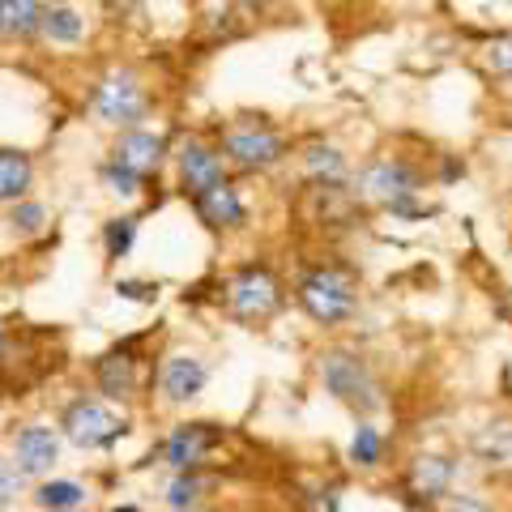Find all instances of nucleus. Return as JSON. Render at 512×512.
<instances>
[{"instance_id": "f257e3e1", "label": "nucleus", "mask_w": 512, "mask_h": 512, "mask_svg": "<svg viewBox=\"0 0 512 512\" xmlns=\"http://www.w3.org/2000/svg\"><path fill=\"white\" fill-rule=\"evenodd\" d=\"M320 380H325V393L333 402H342L355 419H372V414L389 406L376 367L367 363L359 350H346V346L325 350V355H320Z\"/></svg>"}, {"instance_id": "f03ea898", "label": "nucleus", "mask_w": 512, "mask_h": 512, "mask_svg": "<svg viewBox=\"0 0 512 512\" xmlns=\"http://www.w3.org/2000/svg\"><path fill=\"white\" fill-rule=\"evenodd\" d=\"M299 303L316 325H325V329L346 325V320H355V312H359V282L342 265L308 269V274L299 278Z\"/></svg>"}, {"instance_id": "7ed1b4c3", "label": "nucleus", "mask_w": 512, "mask_h": 512, "mask_svg": "<svg viewBox=\"0 0 512 512\" xmlns=\"http://www.w3.org/2000/svg\"><path fill=\"white\" fill-rule=\"evenodd\" d=\"M423 188H427L423 171L397 154H380L355 175V197L367 205H380V210H397L402 201L423 197Z\"/></svg>"}, {"instance_id": "20e7f679", "label": "nucleus", "mask_w": 512, "mask_h": 512, "mask_svg": "<svg viewBox=\"0 0 512 512\" xmlns=\"http://www.w3.org/2000/svg\"><path fill=\"white\" fill-rule=\"evenodd\" d=\"M457 487H461V457L440 453V448H427V453L410 457V466H406V495L419 508L436 512L440 500H448Z\"/></svg>"}, {"instance_id": "39448f33", "label": "nucleus", "mask_w": 512, "mask_h": 512, "mask_svg": "<svg viewBox=\"0 0 512 512\" xmlns=\"http://www.w3.org/2000/svg\"><path fill=\"white\" fill-rule=\"evenodd\" d=\"M222 150H227V158H235L239 167H274L278 158L286 154V141L269 124L244 120V124H231L227 128V137H222Z\"/></svg>"}, {"instance_id": "423d86ee", "label": "nucleus", "mask_w": 512, "mask_h": 512, "mask_svg": "<svg viewBox=\"0 0 512 512\" xmlns=\"http://www.w3.org/2000/svg\"><path fill=\"white\" fill-rule=\"evenodd\" d=\"M227 299H231V312H235V316H244V320H265V316L278 312L282 286H278V278L269 274V269H244V274L231 282Z\"/></svg>"}, {"instance_id": "0eeeda50", "label": "nucleus", "mask_w": 512, "mask_h": 512, "mask_svg": "<svg viewBox=\"0 0 512 512\" xmlns=\"http://www.w3.org/2000/svg\"><path fill=\"white\" fill-rule=\"evenodd\" d=\"M64 436H69L77 448H103L116 436H124V423L111 410H103L99 402H77L69 414H64Z\"/></svg>"}, {"instance_id": "6e6552de", "label": "nucleus", "mask_w": 512, "mask_h": 512, "mask_svg": "<svg viewBox=\"0 0 512 512\" xmlns=\"http://www.w3.org/2000/svg\"><path fill=\"white\" fill-rule=\"evenodd\" d=\"M94 107H99V116L111 124H133V120H141V111H146V90L137 86L133 73H111L99 86V94H94Z\"/></svg>"}, {"instance_id": "1a4fd4ad", "label": "nucleus", "mask_w": 512, "mask_h": 512, "mask_svg": "<svg viewBox=\"0 0 512 512\" xmlns=\"http://www.w3.org/2000/svg\"><path fill=\"white\" fill-rule=\"evenodd\" d=\"M470 461L483 466L487 474H512V419L500 414L470 436Z\"/></svg>"}, {"instance_id": "9d476101", "label": "nucleus", "mask_w": 512, "mask_h": 512, "mask_svg": "<svg viewBox=\"0 0 512 512\" xmlns=\"http://www.w3.org/2000/svg\"><path fill=\"white\" fill-rule=\"evenodd\" d=\"M180 175H184V184L201 197L205 188L222 184V158L210 146H201V141H188V146L180 150Z\"/></svg>"}, {"instance_id": "9b49d317", "label": "nucleus", "mask_w": 512, "mask_h": 512, "mask_svg": "<svg viewBox=\"0 0 512 512\" xmlns=\"http://www.w3.org/2000/svg\"><path fill=\"white\" fill-rule=\"evenodd\" d=\"M56 453H60V440L56 431L47 427H26L18 436V470L22 474H43L56 466Z\"/></svg>"}, {"instance_id": "f8f14e48", "label": "nucleus", "mask_w": 512, "mask_h": 512, "mask_svg": "<svg viewBox=\"0 0 512 512\" xmlns=\"http://www.w3.org/2000/svg\"><path fill=\"white\" fill-rule=\"evenodd\" d=\"M303 171H308L312 184H346L350 158L338 146H329V141H316V146L303 150Z\"/></svg>"}, {"instance_id": "ddd939ff", "label": "nucleus", "mask_w": 512, "mask_h": 512, "mask_svg": "<svg viewBox=\"0 0 512 512\" xmlns=\"http://www.w3.org/2000/svg\"><path fill=\"white\" fill-rule=\"evenodd\" d=\"M210 440H214V431L205 427V423L175 427V431H171V440H167V461H171L175 470H192V466H197V461L205 457Z\"/></svg>"}, {"instance_id": "4468645a", "label": "nucleus", "mask_w": 512, "mask_h": 512, "mask_svg": "<svg viewBox=\"0 0 512 512\" xmlns=\"http://www.w3.org/2000/svg\"><path fill=\"white\" fill-rule=\"evenodd\" d=\"M197 210L205 222H214V227H239L248 214H244V201L235 197V188L222 180L218 188H205L201 197H197Z\"/></svg>"}, {"instance_id": "2eb2a0df", "label": "nucleus", "mask_w": 512, "mask_h": 512, "mask_svg": "<svg viewBox=\"0 0 512 512\" xmlns=\"http://www.w3.org/2000/svg\"><path fill=\"white\" fill-rule=\"evenodd\" d=\"M201 384H205V367L197 359H188V355L167 359V367H163V393L171 397V402H188V397H197Z\"/></svg>"}, {"instance_id": "dca6fc26", "label": "nucleus", "mask_w": 512, "mask_h": 512, "mask_svg": "<svg viewBox=\"0 0 512 512\" xmlns=\"http://www.w3.org/2000/svg\"><path fill=\"white\" fill-rule=\"evenodd\" d=\"M478 60H483V73L495 82V90L512 94V30H500V35H491V39L483 43V52H478Z\"/></svg>"}, {"instance_id": "f3484780", "label": "nucleus", "mask_w": 512, "mask_h": 512, "mask_svg": "<svg viewBox=\"0 0 512 512\" xmlns=\"http://www.w3.org/2000/svg\"><path fill=\"white\" fill-rule=\"evenodd\" d=\"M116 163L128 167V171H137V175H150L158 163H163V141H158L154 133H128L120 141Z\"/></svg>"}, {"instance_id": "a211bd4d", "label": "nucleus", "mask_w": 512, "mask_h": 512, "mask_svg": "<svg viewBox=\"0 0 512 512\" xmlns=\"http://www.w3.org/2000/svg\"><path fill=\"white\" fill-rule=\"evenodd\" d=\"M350 461H355L359 470L384 466V431H380L372 419H359L355 436H350Z\"/></svg>"}, {"instance_id": "6ab92c4d", "label": "nucleus", "mask_w": 512, "mask_h": 512, "mask_svg": "<svg viewBox=\"0 0 512 512\" xmlns=\"http://www.w3.org/2000/svg\"><path fill=\"white\" fill-rule=\"evenodd\" d=\"M47 13L35 5V0H0V30L5 35H30V30L43 26Z\"/></svg>"}, {"instance_id": "aec40b11", "label": "nucleus", "mask_w": 512, "mask_h": 512, "mask_svg": "<svg viewBox=\"0 0 512 512\" xmlns=\"http://www.w3.org/2000/svg\"><path fill=\"white\" fill-rule=\"evenodd\" d=\"M30 184V158L18 150H0V201L22 197Z\"/></svg>"}, {"instance_id": "412c9836", "label": "nucleus", "mask_w": 512, "mask_h": 512, "mask_svg": "<svg viewBox=\"0 0 512 512\" xmlns=\"http://www.w3.org/2000/svg\"><path fill=\"white\" fill-rule=\"evenodd\" d=\"M99 384H103V393H111V397H128L133 393V384H137V376H133V359L124 355H107L103 363H99Z\"/></svg>"}, {"instance_id": "4be33fe9", "label": "nucleus", "mask_w": 512, "mask_h": 512, "mask_svg": "<svg viewBox=\"0 0 512 512\" xmlns=\"http://www.w3.org/2000/svg\"><path fill=\"white\" fill-rule=\"evenodd\" d=\"M35 500H39V508H47V512H73V508L86 504V491L77 487V483H64V478H60V483H43Z\"/></svg>"}, {"instance_id": "5701e85b", "label": "nucleus", "mask_w": 512, "mask_h": 512, "mask_svg": "<svg viewBox=\"0 0 512 512\" xmlns=\"http://www.w3.org/2000/svg\"><path fill=\"white\" fill-rule=\"evenodd\" d=\"M436 512H500V504L491 500L487 491H474V487H457L448 500H440Z\"/></svg>"}, {"instance_id": "b1692460", "label": "nucleus", "mask_w": 512, "mask_h": 512, "mask_svg": "<svg viewBox=\"0 0 512 512\" xmlns=\"http://www.w3.org/2000/svg\"><path fill=\"white\" fill-rule=\"evenodd\" d=\"M43 30L52 39H60V43H73V39H82V18H77L73 9H52L43 18Z\"/></svg>"}, {"instance_id": "393cba45", "label": "nucleus", "mask_w": 512, "mask_h": 512, "mask_svg": "<svg viewBox=\"0 0 512 512\" xmlns=\"http://www.w3.org/2000/svg\"><path fill=\"white\" fill-rule=\"evenodd\" d=\"M133 231H137L133 218H116V222H111V227H107V252L111 256H124L128 244H133Z\"/></svg>"}, {"instance_id": "a878e982", "label": "nucleus", "mask_w": 512, "mask_h": 512, "mask_svg": "<svg viewBox=\"0 0 512 512\" xmlns=\"http://www.w3.org/2000/svg\"><path fill=\"white\" fill-rule=\"evenodd\" d=\"M197 495H201V483H197V478H175L171 491H167V504L184 512V508L197 504Z\"/></svg>"}, {"instance_id": "bb28decb", "label": "nucleus", "mask_w": 512, "mask_h": 512, "mask_svg": "<svg viewBox=\"0 0 512 512\" xmlns=\"http://www.w3.org/2000/svg\"><path fill=\"white\" fill-rule=\"evenodd\" d=\"M137 180H141V175H137V171H128V167H120V163L107 171V184L116 188V192H124V197H133V192H137Z\"/></svg>"}, {"instance_id": "cd10ccee", "label": "nucleus", "mask_w": 512, "mask_h": 512, "mask_svg": "<svg viewBox=\"0 0 512 512\" xmlns=\"http://www.w3.org/2000/svg\"><path fill=\"white\" fill-rule=\"evenodd\" d=\"M18 487H22V470H13V466H5V461H0V504L13 500V495H18Z\"/></svg>"}, {"instance_id": "c85d7f7f", "label": "nucleus", "mask_w": 512, "mask_h": 512, "mask_svg": "<svg viewBox=\"0 0 512 512\" xmlns=\"http://www.w3.org/2000/svg\"><path fill=\"white\" fill-rule=\"evenodd\" d=\"M116 291H120L124 299H141V303H154V295H158L154 286H137V282H120Z\"/></svg>"}, {"instance_id": "c756f323", "label": "nucleus", "mask_w": 512, "mask_h": 512, "mask_svg": "<svg viewBox=\"0 0 512 512\" xmlns=\"http://www.w3.org/2000/svg\"><path fill=\"white\" fill-rule=\"evenodd\" d=\"M39 218H43L39 205H22V210H18V222H22V227H39Z\"/></svg>"}, {"instance_id": "7c9ffc66", "label": "nucleus", "mask_w": 512, "mask_h": 512, "mask_svg": "<svg viewBox=\"0 0 512 512\" xmlns=\"http://www.w3.org/2000/svg\"><path fill=\"white\" fill-rule=\"evenodd\" d=\"M116 5H141V0H116Z\"/></svg>"}, {"instance_id": "2f4dec72", "label": "nucleus", "mask_w": 512, "mask_h": 512, "mask_svg": "<svg viewBox=\"0 0 512 512\" xmlns=\"http://www.w3.org/2000/svg\"><path fill=\"white\" fill-rule=\"evenodd\" d=\"M504 103H508V116H512V94H504Z\"/></svg>"}, {"instance_id": "473e14b6", "label": "nucleus", "mask_w": 512, "mask_h": 512, "mask_svg": "<svg viewBox=\"0 0 512 512\" xmlns=\"http://www.w3.org/2000/svg\"><path fill=\"white\" fill-rule=\"evenodd\" d=\"M116 512H141V508H133V504H128V508H116Z\"/></svg>"}]
</instances>
